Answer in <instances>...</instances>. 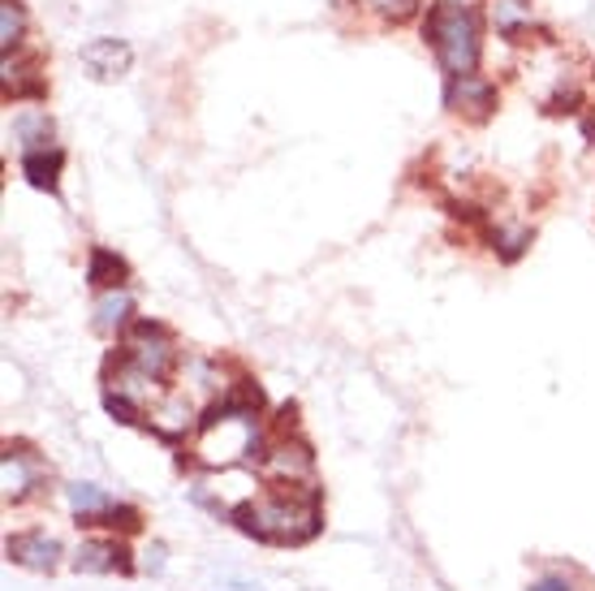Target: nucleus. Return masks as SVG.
<instances>
[{
	"label": "nucleus",
	"mask_w": 595,
	"mask_h": 591,
	"mask_svg": "<svg viewBox=\"0 0 595 591\" xmlns=\"http://www.w3.org/2000/svg\"><path fill=\"white\" fill-rule=\"evenodd\" d=\"M234 522L268 544H307L319 531V492L311 483H285L259 501L238 506Z\"/></svg>",
	"instance_id": "nucleus-1"
},
{
	"label": "nucleus",
	"mask_w": 595,
	"mask_h": 591,
	"mask_svg": "<svg viewBox=\"0 0 595 591\" xmlns=\"http://www.w3.org/2000/svg\"><path fill=\"white\" fill-rule=\"evenodd\" d=\"M423 40L437 48L440 65L449 70V79L471 74L479 65V13L471 4L440 0V4H432V13H428Z\"/></svg>",
	"instance_id": "nucleus-2"
},
{
	"label": "nucleus",
	"mask_w": 595,
	"mask_h": 591,
	"mask_svg": "<svg viewBox=\"0 0 595 591\" xmlns=\"http://www.w3.org/2000/svg\"><path fill=\"white\" fill-rule=\"evenodd\" d=\"M117 363L139 385H164L173 376V367H177V350L168 342V328L152 324V319H139L130 328V342H125Z\"/></svg>",
	"instance_id": "nucleus-3"
},
{
	"label": "nucleus",
	"mask_w": 595,
	"mask_h": 591,
	"mask_svg": "<svg viewBox=\"0 0 595 591\" xmlns=\"http://www.w3.org/2000/svg\"><path fill=\"white\" fill-rule=\"evenodd\" d=\"M43 483V462L27 445H9L4 449V497L18 506L27 497H35Z\"/></svg>",
	"instance_id": "nucleus-4"
},
{
	"label": "nucleus",
	"mask_w": 595,
	"mask_h": 591,
	"mask_svg": "<svg viewBox=\"0 0 595 591\" xmlns=\"http://www.w3.org/2000/svg\"><path fill=\"white\" fill-rule=\"evenodd\" d=\"M444 104L453 113H466V118L483 121L496 109V91H492V82L475 79V74H458V79H449V86H444Z\"/></svg>",
	"instance_id": "nucleus-5"
},
{
	"label": "nucleus",
	"mask_w": 595,
	"mask_h": 591,
	"mask_svg": "<svg viewBox=\"0 0 595 591\" xmlns=\"http://www.w3.org/2000/svg\"><path fill=\"white\" fill-rule=\"evenodd\" d=\"M82 65L100 82H113L134 65V48L125 40H109V35H104V40H91L82 48Z\"/></svg>",
	"instance_id": "nucleus-6"
},
{
	"label": "nucleus",
	"mask_w": 595,
	"mask_h": 591,
	"mask_svg": "<svg viewBox=\"0 0 595 591\" xmlns=\"http://www.w3.org/2000/svg\"><path fill=\"white\" fill-rule=\"evenodd\" d=\"M74 570H82V574H130V552L117 540H86L74 552Z\"/></svg>",
	"instance_id": "nucleus-7"
},
{
	"label": "nucleus",
	"mask_w": 595,
	"mask_h": 591,
	"mask_svg": "<svg viewBox=\"0 0 595 591\" xmlns=\"http://www.w3.org/2000/svg\"><path fill=\"white\" fill-rule=\"evenodd\" d=\"M4 552L18 561V565H31V570H52L57 557H61V544L43 531H22V536H9Z\"/></svg>",
	"instance_id": "nucleus-8"
},
{
	"label": "nucleus",
	"mask_w": 595,
	"mask_h": 591,
	"mask_svg": "<svg viewBox=\"0 0 595 591\" xmlns=\"http://www.w3.org/2000/svg\"><path fill=\"white\" fill-rule=\"evenodd\" d=\"M259 467L273 475V479H289L294 483V479H307L311 475V454H307V445H273Z\"/></svg>",
	"instance_id": "nucleus-9"
},
{
	"label": "nucleus",
	"mask_w": 595,
	"mask_h": 591,
	"mask_svg": "<svg viewBox=\"0 0 595 591\" xmlns=\"http://www.w3.org/2000/svg\"><path fill=\"white\" fill-rule=\"evenodd\" d=\"M61 164H65V152H61V147L22 152V173H27V182L40 186V191H57V186H61Z\"/></svg>",
	"instance_id": "nucleus-10"
},
{
	"label": "nucleus",
	"mask_w": 595,
	"mask_h": 591,
	"mask_svg": "<svg viewBox=\"0 0 595 591\" xmlns=\"http://www.w3.org/2000/svg\"><path fill=\"white\" fill-rule=\"evenodd\" d=\"M125 276H130V268H125V259H121V255L104 251V246H95V251H91V259H86V281H91L95 289H117Z\"/></svg>",
	"instance_id": "nucleus-11"
},
{
	"label": "nucleus",
	"mask_w": 595,
	"mask_h": 591,
	"mask_svg": "<svg viewBox=\"0 0 595 591\" xmlns=\"http://www.w3.org/2000/svg\"><path fill=\"white\" fill-rule=\"evenodd\" d=\"M70 510L79 513V522L95 527L104 513L113 510V501H109V492L95 488V483H70Z\"/></svg>",
	"instance_id": "nucleus-12"
},
{
	"label": "nucleus",
	"mask_w": 595,
	"mask_h": 591,
	"mask_svg": "<svg viewBox=\"0 0 595 591\" xmlns=\"http://www.w3.org/2000/svg\"><path fill=\"white\" fill-rule=\"evenodd\" d=\"M130 316H134V298L113 289V294H104L100 307H95V328H100V333H117V328L130 324Z\"/></svg>",
	"instance_id": "nucleus-13"
},
{
	"label": "nucleus",
	"mask_w": 595,
	"mask_h": 591,
	"mask_svg": "<svg viewBox=\"0 0 595 591\" xmlns=\"http://www.w3.org/2000/svg\"><path fill=\"white\" fill-rule=\"evenodd\" d=\"M27 35V9L22 0H0V48L4 57H13V48Z\"/></svg>",
	"instance_id": "nucleus-14"
},
{
	"label": "nucleus",
	"mask_w": 595,
	"mask_h": 591,
	"mask_svg": "<svg viewBox=\"0 0 595 591\" xmlns=\"http://www.w3.org/2000/svg\"><path fill=\"white\" fill-rule=\"evenodd\" d=\"M492 18H496V27H501V35H510L517 40L526 27H531V9L522 4V0H496V9H492Z\"/></svg>",
	"instance_id": "nucleus-15"
},
{
	"label": "nucleus",
	"mask_w": 595,
	"mask_h": 591,
	"mask_svg": "<svg viewBox=\"0 0 595 591\" xmlns=\"http://www.w3.org/2000/svg\"><path fill=\"white\" fill-rule=\"evenodd\" d=\"M13 130H18V139H22V147L27 152H35V147H52V121L43 118V113H27V118L13 121Z\"/></svg>",
	"instance_id": "nucleus-16"
},
{
	"label": "nucleus",
	"mask_w": 595,
	"mask_h": 591,
	"mask_svg": "<svg viewBox=\"0 0 595 591\" xmlns=\"http://www.w3.org/2000/svg\"><path fill=\"white\" fill-rule=\"evenodd\" d=\"M95 527H104V531H121V536H134V531H143V513L134 510V506H113V510L104 513Z\"/></svg>",
	"instance_id": "nucleus-17"
},
{
	"label": "nucleus",
	"mask_w": 595,
	"mask_h": 591,
	"mask_svg": "<svg viewBox=\"0 0 595 591\" xmlns=\"http://www.w3.org/2000/svg\"><path fill=\"white\" fill-rule=\"evenodd\" d=\"M104 406H109V415H113L117 424H143L139 401H134L130 394H121V389H109V394H104Z\"/></svg>",
	"instance_id": "nucleus-18"
},
{
	"label": "nucleus",
	"mask_w": 595,
	"mask_h": 591,
	"mask_svg": "<svg viewBox=\"0 0 595 591\" xmlns=\"http://www.w3.org/2000/svg\"><path fill=\"white\" fill-rule=\"evenodd\" d=\"M376 13H384V18H393V22H406L414 9H419V0H367Z\"/></svg>",
	"instance_id": "nucleus-19"
},
{
	"label": "nucleus",
	"mask_w": 595,
	"mask_h": 591,
	"mask_svg": "<svg viewBox=\"0 0 595 591\" xmlns=\"http://www.w3.org/2000/svg\"><path fill=\"white\" fill-rule=\"evenodd\" d=\"M531 591H574V588H570L565 579H535V583H531Z\"/></svg>",
	"instance_id": "nucleus-20"
},
{
	"label": "nucleus",
	"mask_w": 595,
	"mask_h": 591,
	"mask_svg": "<svg viewBox=\"0 0 595 591\" xmlns=\"http://www.w3.org/2000/svg\"><path fill=\"white\" fill-rule=\"evenodd\" d=\"M147 570H164V549H160V544H152V552H147Z\"/></svg>",
	"instance_id": "nucleus-21"
}]
</instances>
